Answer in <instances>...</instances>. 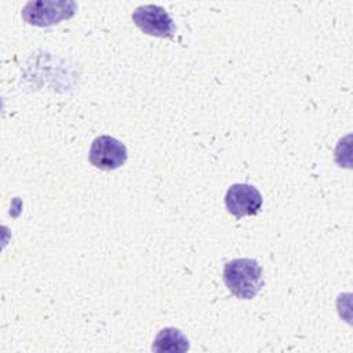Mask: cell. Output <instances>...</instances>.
I'll return each mask as SVG.
<instances>
[{"label": "cell", "instance_id": "obj_5", "mask_svg": "<svg viewBox=\"0 0 353 353\" xmlns=\"http://www.w3.org/2000/svg\"><path fill=\"white\" fill-rule=\"evenodd\" d=\"M262 201L261 192L250 183H233L225 194L226 210L236 218L258 214Z\"/></svg>", "mask_w": 353, "mask_h": 353}, {"label": "cell", "instance_id": "obj_1", "mask_svg": "<svg viewBox=\"0 0 353 353\" xmlns=\"http://www.w3.org/2000/svg\"><path fill=\"white\" fill-rule=\"evenodd\" d=\"M222 277L228 290L239 299H252L263 284L262 268L251 258H236L226 262Z\"/></svg>", "mask_w": 353, "mask_h": 353}, {"label": "cell", "instance_id": "obj_3", "mask_svg": "<svg viewBox=\"0 0 353 353\" xmlns=\"http://www.w3.org/2000/svg\"><path fill=\"white\" fill-rule=\"evenodd\" d=\"M132 22L145 33L154 37L172 39L175 23L170 14L157 4H143L134 10Z\"/></svg>", "mask_w": 353, "mask_h": 353}, {"label": "cell", "instance_id": "obj_6", "mask_svg": "<svg viewBox=\"0 0 353 353\" xmlns=\"http://www.w3.org/2000/svg\"><path fill=\"white\" fill-rule=\"evenodd\" d=\"M152 350L157 353H183L189 350V341L178 328L167 327L156 335Z\"/></svg>", "mask_w": 353, "mask_h": 353}, {"label": "cell", "instance_id": "obj_4", "mask_svg": "<svg viewBox=\"0 0 353 353\" xmlns=\"http://www.w3.org/2000/svg\"><path fill=\"white\" fill-rule=\"evenodd\" d=\"M127 157L125 145L110 135L97 137L92 141L88 153L90 163L95 168L103 171H112L121 167L127 161Z\"/></svg>", "mask_w": 353, "mask_h": 353}, {"label": "cell", "instance_id": "obj_2", "mask_svg": "<svg viewBox=\"0 0 353 353\" xmlns=\"http://www.w3.org/2000/svg\"><path fill=\"white\" fill-rule=\"evenodd\" d=\"M77 10L73 0H34L22 8V19L33 26H52L63 19H70Z\"/></svg>", "mask_w": 353, "mask_h": 353}]
</instances>
